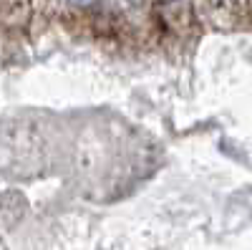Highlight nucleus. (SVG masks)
<instances>
[{"label":"nucleus","instance_id":"1","mask_svg":"<svg viewBox=\"0 0 252 250\" xmlns=\"http://www.w3.org/2000/svg\"><path fill=\"white\" fill-rule=\"evenodd\" d=\"M71 5H76V8H91V5H96L98 0H68Z\"/></svg>","mask_w":252,"mask_h":250},{"label":"nucleus","instance_id":"2","mask_svg":"<svg viewBox=\"0 0 252 250\" xmlns=\"http://www.w3.org/2000/svg\"><path fill=\"white\" fill-rule=\"evenodd\" d=\"M129 3H131V5H141V3H144V0H129Z\"/></svg>","mask_w":252,"mask_h":250},{"label":"nucleus","instance_id":"3","mask_svg":"<svg viewBox=\"0 0 252 250\" xmlns=\"http://www.w3.org/2000/svg\"><path fill=\"white\" fill-rule=\"evenodd\" d=\"M161 3H174V0H161Z\"/></svg>","mask_w":252,"mask_h":250}]
</instances>
